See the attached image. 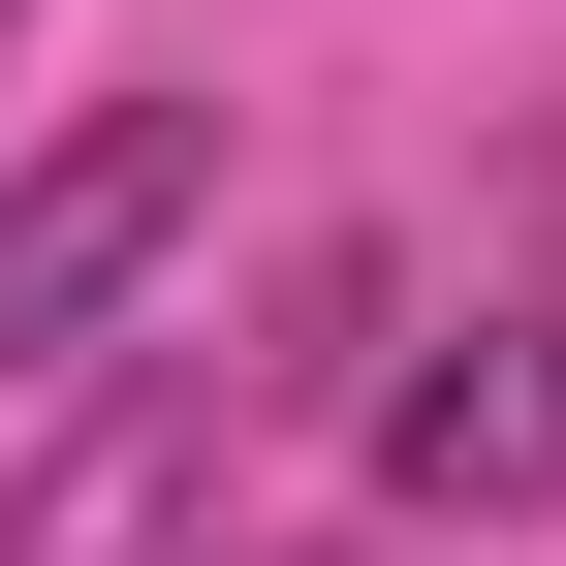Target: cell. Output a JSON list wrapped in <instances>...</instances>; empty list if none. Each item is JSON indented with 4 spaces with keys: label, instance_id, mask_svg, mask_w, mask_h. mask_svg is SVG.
Segmentation results:
<instances>
[{
    "label": "cell",
    "instance_id": "obj_2",
    "mask_svg": "<svg viewBox=\"0 0 566 566\" xmlns=\"http://www.w3.org/2000/svg\"><path fill=\"white\" fill-rule=\"evenodd\" d=\"M378 472H409V535H504V504H566V315L409 346V378H378Z\"/></svg>",
    "mask_w": 566,
    "mask_h": 566
},
{
    "label": "cell",
    "instance_id": "obj_3",
    "mask_svg": "<svg viewBox=\"0 0 566 566\" xmlns=\"http://www.w3.org/2000/svg\"><path fill=\"white\" fill-rule=\"evenodd\" d=\"M189 504H221V378H158V409H95V441L0 504V566H189Z\"/></svg>",
    "mask_w": 566,
    "mask_h": 566
},
{
    "label": "cell",
    "instance_id": "obj_1",
    "mask_svg": "<svg viewBox=\"0 0 566 566\" xmlns=\"http://www.w3.org/2000/svg\"><path fill=\"white\" fill-rule=\"evenodd\" d=\"M189 221H221V95H95L32 189H0V378H95Z\"/></svg>",
    "mask_w": 566,
    "mask_h": 566
},
{
    "label": "cell",
    "instance_id": "obj_4",
    "mask_svg": "<svg viewBox=\"0 0 566 566\" xmlns=\"http://www.w3.org/2000/svg\"><path fill=\"white\" fill-rule=\"evenodd\" d=\"M0 32H32V0H0Z\"/></svg>",
    "mask_w": 566,
    "mask_h": 566
}]
</instances>
